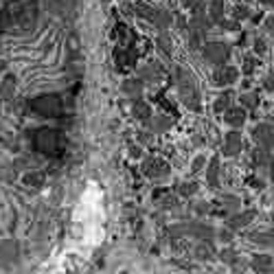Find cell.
Masks as SVG:
<instances>
[{
    "mask_svg": "<svg viewBox=\"0 0 274 274\" xmlns=\"http://www.w3.org/2000/svg\"><path fill=\"white\" fill-rule=\"evenodd\" d=\"M173 82H176L178 97H180L182 106L189 108L191 112H200L202 110L200 88H197V82L191 70L184 68V66H176L173 68Z\"/></svg>",
    "mask_w": 274,
    "mask_h": 274,
    "instance_id": "6da1fadb",
    "label": "cell"
},
{
    "mask_svg": "<svg viewBox=\"0 0 274 274\" xmlns=\"http://www.w3.org/2000/svg\"><path fill=\"white\" fill-rule=\"evenodd\" d=\"M169 235L173 239L176 237H184V235H191L195 239H217V230L213 226L204 224V221H182V224H173L169 226Z\"/></svg>",
    "mask_w": 274,
    "mask_h": 274,
    "instance_id": "7a4b0ae2",
    "label": "cell"
},
{
    "mask_svg": "<svg viewBox=\"0 0 274 274\" xmlns=\"http://www.w3.org/2000/svg\"><path fill=\"white\" fill-rule=\"evenodd\" d=\"M31 108L35 114L46 116V119H55V116L61 114V99L57 94H42V97L33 99Z\"/></svg>",
    "mask_w": 274,
    "mask_h": 274,
    "instance_id": "3957f363",
    "label": "cell"
},
{
    "mask_svg": "<svg viewBox=\"0 0 274 274\" xmlns=\"http://www.w3.org/2000/svg\"><path fill=\"white\" fill-rule=\"evenodd\" d=\"M202 57H204V61H209V64H213V66L226 64L230 57V44H226V42H221V40L209 42V44L202 46Z\"/></svg>",
    "mask_w": 274,
    "mask_h": 274,
    "instance_id": "277c9868",
    "label": "cell"
},
{
    "mask_svg": "<svg viewBox=\"0 0 274 274\" xmlns=\"http://www.w3.org/2000/svg\"><path fill=\"white\" fill-rule=\"evenodd\" d=\"M140 169H143V173L149 180H164V178H169V173H171V167L160 158H145L143 164H140Z\"/></svg>",
    "mask_w": 274,
    "mask_h": 274,
    "instance_id": "5b68a950",
    "label": "cell"
},
{
    "mask_svg": "<svg viewBox=\"0 0 274 274\" xmlns=\"http://www.w3.org/2000/svg\"><path fill=\"white\" fill-rule=\"evenodd\" d=\"M242 149H244V138H242V134H239V130L233 127V130L226 132V136H224L221 154L228 156V158H235V156L242 154Z\"/></svg>",
    "mask_w": 274,
    "mask_h": 274,
    "instance_id": "8992f818",
    "label": "cell"
},
{
    "mask_svg": "<svg viewBox=\"0 0 274 274\" xmlns=\"http://www.w3.org/2000/svg\"><path fill=\"white\" fill-rule=\"evenodd\" d=\"M237 79H239V70L235 68V66H226V64H221L219 68H217L215 73H213L211 82H213V86L224 88V86H233V83H237Z\"/></svg>",
    "mask_w": 274,
    "mask_h": 274,
    "instance_id": "52a82bcc",
    "label": "cell"
},
{
    "mask_svg": "<svg viewBox=\"0 0 274 274\" xmlns=\"http://www.w3.org/2000/svg\"><path fill=\"white\" fill-rule=\"evenodd\" d=\"M252 138L257 145L268 149H274V125L272 123H259L252 130Z\"/></svg>",
    "mask_w": 274,
    "mask_h": 274,
    "instance_id": "ba28073f",
    "label": "cell"
},
{
    "mask_svg": "<svg viewBox=\"0 0 274 274\" xmlns=\"http://www.w3.org/2000/svg\"><path fill=\"white\" fill-rule=\"evenodd\" d=\"M18 259H20L18 242H13V239H4V242H0V263L9 266V263H16Z\"/></svg>",
    "mask_w": 274,
    "mask_h": 274,
    "instance_id": "9c48e42d",
    "label": "cell"
},
{
    "mask_svg": "<svg viewBox=\"0 0 274 274\" xmlns=\"http://www.w3.org/2000/svg\"><path fill=\"white\" fill-rule=\"evenodd\" d=\"M145 125H147V130L152 134H164V132H169L173 127V119L167 114H156V116H149L145 121Z\"/></svg>",
    "mask_w": 274,
    "mask_h": 274,
    "instance_id": "30bf717a",
    "label": "cell"
},
{
    "mask_svg": "<svg viewBox=\"0 0 274 274\" xmlns=\"http://www.w3.org/2000/svg\"><path fill=\"white\" fill-rule=\"evenodd\" d=\"M173 13L169 11L167 7H154V13H152V18H149V22L156 27V29H169V27L173 25Z\"/></svg>",
    "mask_w": 274,
    "mask_h": 274,
    "instance_id": "8fae6325",
    "label": "cell"
},
{
    "mask_svg": "<svg viewBox=\"0 0 274 274\" xmlns=\"http://www.w3.org/2000/svg\"><path fill=\"white\" fill-rule=\"evenodd\" d=\"M224 121H226V125L235 127V130L244 127V125H246V108H244V106H239V108L228 106V108L224 110Z\"/></svg>",
    "mask_w": 274,
    "mask_h": 274,
    "instance_id": "7c38bea8",
    "label": "cell"
},
{
    "mask_svg": "<svg viewBox=\"0 0 274 274\" xmlns=\"http://www.w3.org/2000/svg\"><path fill=\"white\" fill-rule=\"evenodd\" d=\"M252 219H254V211H242V213H237V211H235L233 215H228L226 226H228L230 230H239V228H246V226H248Z\"/></svg>",
    "mask_w": 274,
    "mask_h": 274,
    "instance_id": "4fadbf2b",
    "label": "cell"
},
{
    "mask_svg": "<svg viewBox=\"0 0 274 274\" xmlns=\"http://www.w3.org/2000/svg\"><path fill=\"white\" fill-rule=\"evenodd\" d=\"M37 149L40 152H55L57 149V134L51 130L37 132Z\"/></svg>",
    "mask_w": 274,
    "mask_h": 274,
    "instance_id": "5bb4252c",
    "label": "cell"
},
{
    "mask_svg": "<svg viewBox=\"0 0 274 274\" xmlns=\"http://www.w3.org/2000/svg\"><path fill=\"white\" fill-rule=\"evenodd\" d=\"M143 79L140 77H136V79H125V82L121 83V92L125 94V97H130V99H140L143 97V90H145V86H143Z\"/></svg>",
    "mask_w": 274,
    "mask_h": 274,
    "instance_id": "9a60e30c",
    "label": "cell"
},
{
    "mask_svg": "<svg viewBox=\"0 0 274 274\" xmlns=\"http://www.w3.org/2000/svg\"><path fill=\"white\" fill-rule=\"evenodd\" d=\"M187 35H189V49H191V51H197V49H202V44H204V37L209 35V31H204L202 27H197V25H193V22H189Z\"/></svg>",
    "mask_w": 274,
    "mask_h": 274,
    "instance_id": "2e32d148",
    "label": "cell"
},
{
    "mask_svg": "<svg viewBox=\"0 0 274 274\" xmlns=\"http://www.w3.org/2000/svg\"><path fill=\"white\" fill-rule=\"evenodd\" d=\"M270 158H272V149L261 147V145H257V147L252 149V164L257 169H261V171H268V167H270Z\"/></svg>",
    "mask_w": 274,
    "mask_h": 274,
    "instance_id": "e0dca14e",
    "label": "cell"
},
{
    "mask_svg": "<svg viewBox=\"0 0 274 274\" xmlns=\"http://www.w3.org/2000/svg\"><path fill=\"white\" fill-rule=\"evenodd\" d=\"M138 77L143 79V82H160V79H163V66H160L158 61H149V64H145L143 68L138 70Z\"/></svg>",
    "mask_w": 274,
    "mask_h": 274,
    "instance_id": "ac0fdd59",
    "label": "cell"
},
{
    "mask_svg": "<svg viewBox=\"0 0 274 274\" xmlns=\"http://www.w3.org/2000/svg\"><path fill=\"white\" fill-rule=\"evenodd\" d=\"M156 46H158V51L163 53L164 59L171 57V53H173V42H171V35H169L167 29H160V31H158V35H156Z\"/></svg>",
    "mask_w": 274,
    "mask_h": 274,
    "instance_id": "d6986e66",
    "label": "cell"
},
{
    "mask_svg": "<svg viewBox=\"0 0 274 274\" xmlns=\"http://www.w3.org/2000/svg\"><path fill=\"white\" fill-rule=\"evenodd\" d=\"M193 257H195L197 261H211V259H213L211 239H197L195 248H193Z\"/></svg>",
    "mask_w": 274,
    "mask_h": 274,
    "instance_id": "ffe728a7",
    "label": "cell"
},
{
    "mask_svg": "<svg viewBox=\"0 0 274 274\" xmlns=\"http://www.w3.org/2000/svg\"><path fill=\"white\" fill-rule=\"evenodd\" d=\"M132 116L138 121H147L149 116H152V106H149L147 101H145L143 97L140 99H134V106H132Z\"/></svg>",
    "mask_w": 274,
    "mask_h": 274,
    "instance_id": "44dd1931",
    "label": "cell"
},
{
    "mask_svg": "<svg viewBox=\"0 0 274 274\" xmlns=\"http://www.w3.org/2000/svg\"><path fill=\"white\" fill-rule=\"evenodd\" d=\"M219 178H221V164H219V160H217V158L209 160V167H206V182H209V187L211 189L219 187Z\"/></svg>",
    "mask_w": 274,
    "mask_h": 274,
    "instance_id": "7402d4cb",
    "label": "cell"
},
{
    "mask_svg": "<svg viewBox=\"0 0 274 274\" xmlns=\"http://www.w3.org/2000/svg\"><path fill=\"white\" fill-rule=\"evenodd\" d=\"M274 259L270 254H254L252 259H250V268H252L254 272H270L274 270Z\"/></svg>",
    "mask_w": 274,
    "mask_h": 274,
    "instance_id": "603a6c76",
    "label": "cell"
},
{
    "mask_svg": "<svg viewBox=\"0 0 274 274\" xmlns=\"http://www.w3.org/2000/svg\"><path fill=\"white\" fill-rule=\"evenodd\" d=\"M13 94H16V77L13 75H7L0 83V99L2 101H11Z\"/></svg>",
    "mask_w": 274,
    "mask_h": 274,
    "instance_id": "cb8c5ba5",
    "label": "cell"
},
{
    "mask_svg": "<svg viewBox=\"0 0 274 274\" xmlns=\"http://www.w3.org/2000/svg\"><path fill=\"white\" fill-rule=\"evenodd\" d=\"M224 11H226V0H211L209 2V16L215 25L224 18Z\"/></svg>",
    "mask_w": 274,
    "mask_h": 274,
    "instance_id": "d4e9b609",
    "label": "cell"
},
{
    "mask_svg": "<svg viewBox=\"0 0 274 274\" xmlns=\"http://www.w3.org/2000/svg\"><path fill=\"white\" fill-rule=\"evenodd\" d=\"M156 202H158V206L163 211H173L180 206V200H178L176 193H164L163 197H156Z\"/></svg>",
    "mask_w": 274,
    "mask_h": 274,
    "instance_id": "484cf974",
    "label": "cell"
},
{
    "mask_svg": "<svg viewBox=\"0 0 274 274\" xmlns=\"http://www.w3.org/2000/svg\"><path fill=\"white\" fill-rule=\"evenodd\" d=\"M219 259L226 263V266H242V259H239V254H237L235 248H221Z\"/></svg>",
    "mask_w": 274,
    "mask_h": 274,
    "instance_id": "4316f807",
    "label": "cell"
},
{
    "mask_svg": "<svg viewBox=\"0 0 274 274\" xmlns=\"http://www.w3.org/2000/svg\"><path fill=\"white\" fill-rule=\"evenodd\" d=\"M228 106H233V94H230L228 90H224L221 94H217L215 101H213V110L215 112H224Z\"/></svg>",
    "mask_w": 274,
    "mask_h": 274,
    "instance_id": "83f0119b",
    "label": "cell"
},
{
    "mask_svg": "<svg viewBox=\"0 0 274 274\" xmlns=\"http://www.w3.org/2000/svg\"><path fill=\"white\" fill-rule=\"evenodd\" d=\"M221 206H224L226 213H235V211H239L242 202H239L237 195H230V193H226V195H221Z\"/></svg>",
    "mask_w": 274,
    "mask_h": 274,
    "instance_id": "f1b7e54d",
    "label": "cell"
},
{
    "mask_svg": "<svg viewBox=\"0 0 274 274\" xmlns=\"http://www.w3.org/2000/svg\"><path fill=\"white\" fill-rule=\"evenodd\" d=\"M252 239L254 244H261V246H268V248H274V230H263V233H259V235H252Z\"/></svg>",
    "mask_w": 274,
    "mask_h": 274,
    "instance_id": "f546056e",
    "label": "cell"
},
{
    "mask_svg": "<svg viewBox=\"0 0 274 274\" xmlns=\"http://www.w3.org/2000/svg\"><path fill=\"white\" fill-rule=\"evenodd\" d=\"M239 103H242L244 108H248V110H257L259 108V94L257 92H244L242 97H239Z\"/></svg>",
    "mask_w": 274,
    "mask_h": 274,
    "instance_id": "4dcf8cb0",
    "label": "cell"
},
{
    "mask_svg": "<svg viewBox=\"0 0 274 274\" xmlns=\"http://www.w3.org/2000/svg\"><path fill=\"white\" fill-rule=\"evenodd\" d=\"M250 16H252V9H250L248 4H235L233 7V18L235 20H248Z\"/></svg>",
    "mask_w": 274,
    "mask_h": 274,
    "instance_id": "1f68e13d",
    "label": "cell"
},
{
    "mask_svg": "<svg viewBox=\"0 0 274 274\" xmlns=\"http://www.w3.org/2000/svg\"><path fill=\"white\" fill-rule=\"evenodd\" d=\"M197 182H182L180 187H178V195H182V197H191V195H195L197 193Z\"/></svg>",
    "mask_w": 274,
    "mask_h": 274,
    "instance_id": "d6a6232c",
    "label": "cell"
},
{
    "mask_svg": "<svg viewBox=\"0 0 274 274\" xmlns=\"http://www.w3.org/2000/svg\"><path fill=\"white\" fill-rule=\"evenodd\" d=\"M154 13V7L149 2H145V0H140V2H136V16L145 18V20H149Z\"/></svg>",
    "mask_w": 274,
    "mask_h": 274,
    "instance_id": "836d02e7",
    "label": "cell"
},
{
    "mask_svg": "<svg viewBox=\"0 0 274 274\" xmlns=\"http://www.w3.org/2000/svg\"><path fill=\"white\" fill-rule=\"evenodd\" d=\"M252 51H254V55H263L268 51V40L263 35H254V40H252Z\"/></svg>",
    "mask_w": 274,
    "mask_h": 274,
    "instance_id": "e575fe53",
    "label": "cell"
},
{
    "mask_svg": "<svg viewBox=\"0 0 274 274\" xmlns=\"http://www.w3.org/2000/svg\"><path fill=\"white\" fill-rule=\"evenodd\" d=\"M217 27H221L224 31H237L239 29V20H226V18H221L219 22H217Z\"/></svg>",
    "mask_w": 274,
    "mask_h": 274,
    "instance_id": "d590c367",
    "label": "cell"
},
{
    "mask_svg": "<svg viewBox=\"0 0 274 274\" xmlns=\"http://www.w3.org/2000/svg\"><path fill=\"white\" fill-rule=\"evenodd\" d=\"M217 239H219V242H224V244L233 242V233H230L228 226H226V228H221V230H217Z\"/></svg>",
    "mask_w": 274,
    "mask_h": 274,
    "instance_id": "8d00e7d4",
    "label": "cell"
},
{
    "mask_svg": "<svg viewBox=\"0 0 274 274\" xmlns=\"http://www.w3.org/2000/svg\"><path fill=\"white\" fill-rule=\"evenodd\" d=\"M254 66H257V61H254L252 55H248V57L244 59V75H250V73H252Z\"/></svg>",
    "mask_w": 274,
    "mask_h": 274,
    "instance_id": "74e56055",
    "label": "cell"
},
{
    "mask_svg": "<svg viewBox=\"0 0 274 274\" xmlns=\"http://www.w3.org/2000/svg\"><path fill=\"white\" fill-rule=\"evenodd\" d=\"M263 88H266L268 92H274V73H270V75H266V77H263Z\"/></svg>",
    "mask_w": 274,
    "mask_h": 274,
    "instance_id": "f35d334b",
    "label": "cell"
},
{
    "mask_svg": "<svg viewBox=\"0 0 274 274\" xmlns=\"http://www.w3.org/2000/svg\"><path fill=\"white\" fill-rule=\"evenodd\" d=\"M263 31H266V33H272V35H274V13L266 18V22H263Z\"/></svg>",
    "mask_w": 274,
    "mask_h": 274,
    "instance_id": "ab89813d",
    "label": "cell"
},
{
    "mask_svg": "<svg viewBox=\"0 0 274 274\" xmlns=\"http://www.w3.org/2000/svg\"><path fill=\"white\" fill-rule=\"evenodd\" d=\"M193 211H197V213H209V202H195L193 204Z\"/></svg>",
    "mask_w": 274,
    "mask_h": 274,
    "instance_id": "60d3db41",
    "label": "cell"
},
{
    "mask_svg": "<svg viewBox=\"0 0 274 274\" xmlns=\"http://www.w3.org/2000/svg\"><path fill=\"white\" fill-rule=\"evenodd\" d=\"M204 156H197V158L195 160H193V164H191V171H200V169L202 167H204Z\"/></svg>",
    "mask_w": 274,
    "mask_h": 274,
    "instance_id": "b9f144b4",
    "label": "cell"
},
{
    "mask_svg": "<svg viewBox=\"0 0 274 274\" xmlns=\"http://www.w3.org/2000/svg\"><path fill=\"white\" fill-rule=\"evenodd\" d=\"M200 2H204V0H182V7H187V9H193V7H197Z\"/></svg>",
    "mask_w": 274,
    "mask_h": 274,
    "instance_id": "7bdbcfd3",
    "label": "cell"
},
{
    "mask_svg": "<svg viewBox=\"0 0 274 274\" xmlns=\"http://www.w3.org/2000/svg\"><path fill=\"white\" fill-rule=\"evenodd\" d=\"M25 182H27V184H37V182H42V178L37 180L35 173H31V176H27V178H25Z\"/></svg>",
    "mask_w": 274,
    "mask_h": 274,
    "instance_id": "ee69618b",
    "label": "cell"
},
{
    "mask_svg": "<svg viewBox=\"0 0 274 274\" xmlns=\"http://www.w3.org/2000/svg\"><path fill=\"white\" fill-rule=\"evenodd\" d=\"M268 173H270V180L274 182V154H272V158H270V167H268Z\"/></svg>",
    "mask_w": 274,
    "mask_h": 274,
    "instance_id": "f6af8a7d",
    "label": "cell"
},
{
    "mask_svg": "<svg viewBox=\"0 0 274 274\" xmlns=\"http://www.w3.org/2000/svg\"><path fill=\"white\" fill-rule=\"evenodd\" d=\"M259 2H261L263 7H270V9H274V0H259Z\"/></svg>",
    "mask_w": 274,
    "mask_h": 274,
    "instance_id": "bcb514c9",
    "label": "cell"
},
{
    "mask_svg": "<svg viewBox=\"0 0 274 274\" xmlns=\"http://www.w3.org/2000/svg\"><path fill=\"white\" fill-rule=\"evenodd\" d=\"M130 154H132V156H136V158H138V156H140V149H138V147H130Z\"/></svg>",
    "mask_w": 274,
    "mask_h": 274,
    "instance_id": "7dc6e473",
    "label": "cell"
}]
</instances>
